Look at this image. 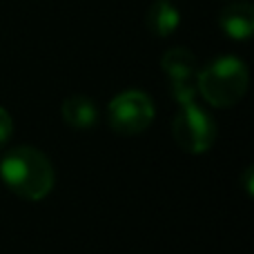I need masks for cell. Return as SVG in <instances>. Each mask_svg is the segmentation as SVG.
<instances>
[{"label":"cell","mask_w":254,"mask_h":254,"mask_svg":"<svg viewBox=\"0 0 254 254\" xmlns=\"http://www.w3.org/2000/svg\"><path fill=\"white\" fill-rule=\"evenodd\" d=\"M219 27L232 40H248L254 31V7L250 2H232L219 13Z\"/></svg>","instance_id":"obj_6"},{"label":"cell","mask_w":254,"mask_h":254,"mask_svg":"<svg viewBox=\"0 0 254 254\" xmlns=\"http://www.w3.org/2000/svg\"><path fill=\"white\" fill-rule=\"evenodd\" d=\"M145 25L158 38H165L172 36L181 25V13L170 0H156L152 2V7L147 9V16H145Z\"/></svg>","instance_id":"obj_8"},{"label":"cell","mask_w":254,"mask_h":254,"mask_svg":"<svg viewBox=\"0 0 254 254\" xmlns=\"http://www.w3.org/2000/svg\"><path fill=\"white\" fill-rule=\"evenodd\" d=\"M11 134H13V121L9 116V112L4 107H0V149L9 143Z\"/></svg>","instance_id":"obj_9"},{"label":"cell","mask_w":254,"mask_h":254,"mask_svg":"<svg viewBox=\"0 0 254 254\" xmlns=\"http://www.w3.org/2000/svg\"><path fill=\"white\" fill-rule=\"evenodd\" d=\"M250 74L237 56H221L196 74V92L212 107H232L246 96Z\"/></svg>","instance_id":"obj_2"},{"label":"cell","mask_w":254,"mask_h":254,"mask_svg":"<svg viewBox=\"0 0 254 254\" xmlns=\"http://www.w3.org/2000/svg\"><path fill=\"white\" fill-rule=\"evenodd\" d=\"M161 67L170 78L172 96L179 105L183 103L196 101V74H198V63L190 49L183 47H172L163 54Z\"/></svg>","instance_id":"obj_5"},{"label":"cell","mask_w":254,"mask_h":254,"mask_svg":"<svg viewBox=\"0 0 254 254\" xmlns=\"http://www.w3.org/2000/svg\"><path fill=\"white\" fill-rule=\"evenodd\" d=\"M154 101L145 92L127 89L112 98L107 105V123L121 136L143 134L154 121Z\"/></svg>","instance_id":"obj_4"},{"label":"cell","mask_w":254,"mask_h":254,"mask_svg":"<svg viewBox=\"0 0 254 254\" xmlns=\"http://www.w3.org/2000/svg\"><path fill=\"white\" fill-rule=\"evenodd\" d=\"M174 140L188 154H205L216 140V123L196 101L183 103L172 123Z\"/></svg>","instance_id":"obj_3"},{"label":"cell","mask_w":254,"mask_h":254,"mask_svg":"<svg viewBox=\"0 0 254 254\" xmlns=\"http://www.w3.org/2000/svg\"><path fill=\"white\" fill-rule=\"evenodd\" d=\"M252 176H254L252 167H246V172H243V188H246L248 196H252V194H254V190H252Z\"/></svg>","instance_id":"obj_10"},{"label":"cell","mask_w":254,"mask_h":254,"mask_svg":"<svg viewBox=\"0 0 254 254\" xmlns=\"http://www.w3.org/2000/svg\"><path fill=\"white\" fill-rule=\"evenodd\" d=\"M61 114L63 121L74 129H89L98 121V107L87 96H69L63 101Z\"/></svg>","instance_id":"obj_7"},{"label":"cell","mask_w":254,"mask_h":254,"mask_svg":"<svg viewBox=\"0 0 254 254\" xmlns=\"http://www.w3.org/2000/svg\"><path fill=\"white\" fill-rule=\"evenodd\" d=\"M0 179L16 196L25 201H43L54 190V167L40 149L20 145L9 149L0 161Z\"/></svg>","instance_id":"obj_1"}]
</instances>
